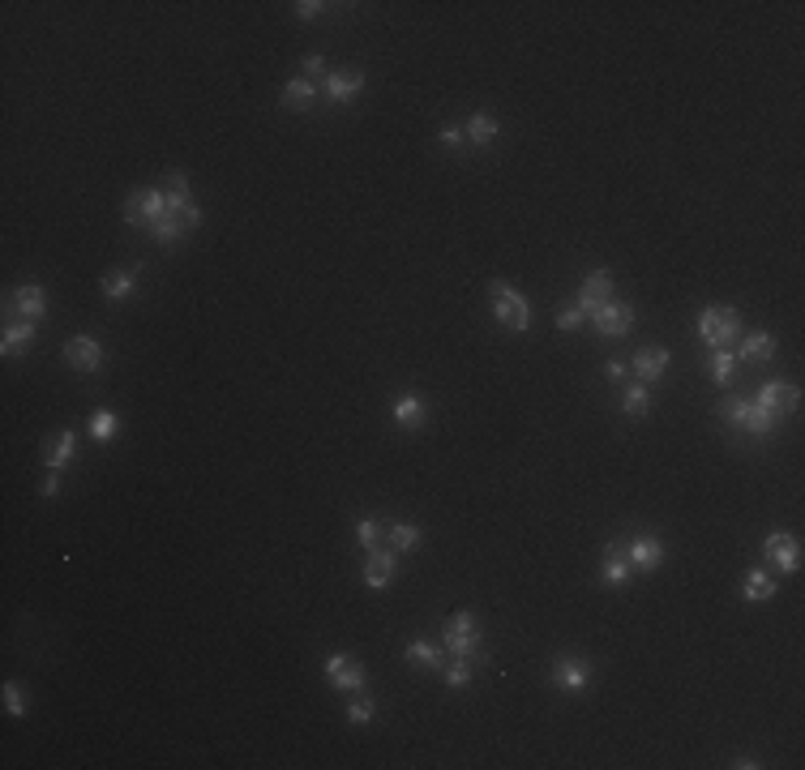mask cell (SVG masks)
I'll list each match as a JSON object with an SVG mask.
<instances>
[{"label":"cell","mask_w":805,"mask_h":770,"mask_svg":"<svg viewBox=\"0 0 805 770\" xmlns=\"http://www.w3.org/2000/svg\"><path fill=\"white\" fill-rule=\"evenodd\" d=\"M313 98H317V86L309 81V77H287V81H283V103H287V107L309 112V107H313Z\"/></svg>","instance_id":"cell-25"},{"label":"cell","mask_w":805,"mask_h":770,"mask_svg":"<svg viewBox=\"0 0 805 770\" xmlns=\"http://www.w3.org/2000/svg\"><path fill=\"white\" fill-rule=\"evenodd\" d=\"M394 569H398V552H394V548H369V560H364V586H369V591L390 586Z\"/></svg>","instance_id":"cell-16"},{"label":"cell","mask_w":805,"mask_h":770,"mask_svg":"<svg viewBox=\"0 0 805 770\" xmlns=\"http://www.w3.org/2000/svg\"><path fill=\"white\" fill-rule=\"evenodd\" d=\"M664 368H668V351H664V346H643V351L634 355V372H638V381H643V385L660 381V377H664Z\"/></svg>","instance_id":"cell-19"},{"label":"cell","mask_w":805,"mask_h":770,"mask_svg":"<svg viewBox=\"0 0 805 770\" xmlns=\"http://www.w3.org/2000/svg\"><path fill=\"white\" fill-rule=\"evenodd\" d=\"M326 676H330V685L338 693H364V685H369V672L355 663V659H347V654H326Z\"/></svg>","instance_id":"cell-9"},{"label":"cell","mask_w":805,"mask_h":770,"mask_svg":"<svg viewBox=\"0 0 805 770\" xmlns=\"http://www.w3.org/2000/svg\"><path fill=\"white\" fill-rule=\"evenodd\" d=\"M591 680V663L583 654H561V659H552V685L566 693H583Z\"/></svg>","instance_id":"cell-12"},{"label":"cell","mask_w":805,"mask_h":770,"mask_svg":"<svg viewBox=\"0 0 805 770\" xmlns=\"http://www.w3.org/2000/svg\"><path fill=\"white\" fill-rule=\"evenodd\" d=\"M415 543H420V526L415 522H394L390 535H386V548H394V552H412Z\"/></svg>","instance_id":"cell-29"},{"label":"cell","mask_w":805,"mask_h":770,"mask_svg":"<svg viewBox=\"0 0 805 770\" xmlns=\"http://www.w3.org/2000/svg\"><path fill=\"white\" fill-rule=\"evenodd\" d=\"M609 300H612V274L609 270H591L587 278H583V287H578V300H574V304L591 317L595 308H604Z\"/></svg>","instance_id":"cell-14"},{"label":"cell","mask_w":805,"mask_h":770,"mask_svg":"<svg viewBox=\"0 0 805 770\" xmlns=\"http://www.w3.org/2000/svg\"><path fill=\"white\" fill-rule=\"evenodd\" d=\"M78 454V437H73V428H60V437L47 441V471H64L69 462Z\"/></svg>","instance_id":"cell-23"},{"label":"cell","mask_w":805,"mask_h":770,"mask_svg":"<svg viewBox=\"0 0 805 770\" xmlns=\"http://www.w3.org/2000/svg\"><path fill=\"white\" fill-rule=\"evenodd\" d=\"M394 424H398V428H420V424H424V398H420V394L394 398Z\"/></svg>","instance_id":"cell-27"},{"label":"cell","mask_w":805,"mask_h":770,"mask_svg":"<svg viewBox=\"0 0 805 770\" xmlns=\"http://www.w3.org/2000/svg\"><path fill=\"white\" fill-rule=\"evenodd\" d=\"M441 676H446L450 689H463V685L472 680V659H450V663H441Z\"/></svg>","instance_id":"cell-33"},{"label":"cell","mask_w":805,"mask_h":770,"mask_svg":"<svg viewBox=\"0 0 805 770\" xmlns=\"http://www.w3.org/2000/svg\"><path fill=\"white\" fill-rule=\"evenodd\" d=\"M732 368H737V355H732V351H711V372H715L720 385L732 381Z\"/></svg>","instance_id":"cell-34"},{"label":"cell","mask_w":805,"mask_h":770,"mask_svg":"<svg viewBox=\"0 0 805 770\" xmlns=\"http://www.w3.org/2000/svg\"><path fill=\"white\" fill-rule=\"evenodd\" d=\"M475 646H480V616L472 608H463L441 625V651L450 659H472Z\"/></svg>","instance_id":"cell-3"},{"label":"cell","mask_w":805,"mask_h":770,"mask_svg":"<svg viewBox=\"0 0 805 770\" xmlns=\"http://www.w3.org/2000/svg\"><path fill=\"white\" fill-rule=\"evenodd\" d=\"M403 659H407L412 668H424V672H437V668L446 663V659H441V646H437V642H429V637H415V642H407Z\"/></svg>","instance_id":"cell-20"},{"label":"cell","mask_w":805,"mask_h":770,"mask_svg":"<svg viewBox=\"0 0 805 770\" xmlns=\"http://www.w3.org/2000/svg\"><path fill=\"white\" fill-rule=\"evenodd\" d=\"M321 9H326L321 0H295V18H300V21H313Z\"/></svg>","instance_id":"cell-39"},{"label":"cell","mask_w":805,"mask_h":770,"mask_svg":"<svg viewBox=\"0 0 805 770\" xmlns=\"http://www.w3.org/2000/svg\"><path fill=\"white\" fill-rule=\"evenodd\" d=\"M124 223L141 231H155L158 223H167V197H163V184H150V189H138L129 201H124Z\"/></svg>","instance_id":"cell-4"},{"label":"cell","mask_w":805,"mask_h":770,"mask_svg":"<svg viewBox=\"0 0 805 770\" xmlns=\"http://www.w3.org/2000/svg\"><path fill=\"white\" fill-rule=\"evenodd\" d=\"M629 574H634V569H629L626 548H621V543H609V548H604V569H600V578H604L609 586H626Z\"/></svg>","instance_id":"cell-22"},{"label":"cell","mask_w":805,"mask_h":770,"mask_svg":"<svg viewBox=\"0 0 805 770\" xmlns=\"http://www.w3.org/2000/svg\"><path fill=\"white\" fill-rule=\"evenodd\" d=\"M377 714L373 697H352V706H347V723H369Z\"/></svg>","instance_id":"cell-36"},{"label":"cell","mask_w":805,"mask_h":770,"mask_svg":"<svg viewBox=\"0 0 805 770\" xmlns=\"http://www.w3.org/2000/svg\"><path fill=\"white\" fill-rule=\"evenodd\" d=\"M604 377L621 381V377H626V364H621V360H609V364H604Z\"/></svg>","instance_id":"cell-42"},{"label":"cell","mask_w":805,"mask_h":770,"mask_svg":"<svg viewBox=\"0 0 805 770\" xmlns=\"http://www.w3.org/2000/svg\"><path fill=\"white\" fill-rule=\"evenodd\" d=\"M4 711L13 714V719H26V706H30V697H26V689H21L18 680H4Z\"/></svg>","instance_id":"cell-32"},{"label":"cell","mask_w":805,"mask_h":770,"mask_svg":"<svg viewBox=\"0 0 805 770\" xmlns=\"http://www.w3.org/2000/svg\"><path fill=\"white\" fill-rule=\"evenodd\" d=\"M583 321H587V312H583L578 304H561L557 308V317H552V326L557 329H578Z\"/></svg>","instance_id":"cell-35"},{"label":"cell","mask_w":805,"mask_h":770,"mask_svg":"<svg viewBox=\"0 0 805 770\" xmlns=\"http://www.w3.org/2000/svg\"><path fill=\"white\" fill-rule=\"evenodd\" d=\"M364 86H369V77L360 73V69H343V73H326V81H321V90H326V98L330 103H352V98L364 95Z\"/></svg>","instance_id":"cell-13"},{"label":"cell","mask_w":805,"mask_h":770,"mask_svg":"<svg viewBox=\"0 0 805 770\" xmlns=\"http://www.w3.org/2000/svg\"><path fill=\"white\" fill-rule=\"evenodd\" d=\"M355 539H360L364 548H377V539H381V526H377V518H360V522H355Z\"/></svg>","instance_id":"cell-37"},{"label":"cell","mask_w":805,"mask_h":770,"mask_svg":"<svg viewBox=\"0 0 805 770\" xmlns=\"http://www.w3.org/2000/svg\"><path fill=\"white\" fill-rule=\"evenodd\" d=\"M724 420L732 424V428H746V432H754V437H771L775 432V415L771 411H763V406L754 403V398H728L724 403Z\"/></svg>","instance_id":"cell-6"},{"label":"cell","mask_w":805,"mask_h":770,"mask_svg":"<svg viewBox=\"0 0 805 770\" xmlns=\"http://www.w3.org/2000/svg\"><path fill=\"white\" fill-rule=\"evenodd\" d=\"M39 492H43V497H56V492H60V471H47V480H43Z\"/></svg>","instance_id":"cell-41"},{"label":"cell","mask_w":805,"mask_h":770,"mask_svg":"<svg viewBox=\"0 0 805 770\" xmlns=\"http://www.w3.org/2000/svg\"><path fill=\"white\" fill-rule=\"evenodd\" d=\"M621 411L626 415H647L651 411V389L643 381L638 385H626V394H621Z\"/></svg>","instance_id":"cell-31"},{"label":"cell","mask_w":805,"mask_h":770,"mask_svg":"<svg viewBox=\"0 0 805 770\" xmlns=\"http://www.w3.org/2000/svg\"><path fill=\"white\" fill-rule=\"evenodd\" d=\"M30 343H35V321H9L4 334H0V351H4V355H18L21 346H30Z\"/></svg>","instance_id":"cell-26"},{"label":"cell","mask_w":805,"mask_h":770,"mask_svg":"<svg viewBox=\"0 0 805 770\" xmlns=\"http://www.w3.org/2000/svg\"><path fill=\"white\" fill-rule=\"evenodd\" d=\"M754 403L763 406V411H771L775 420H784V415H792V411L801 406V394H797L792 381H763L758 394H754Z\"/></svg>","instance_id":"cell-7"},{"label":"cell","mask_w":805,"mask_h":770,"mask_svg":"<svg viewBox=\"0 0 805 770\" xmlns=\"http://www.w3.org/2000/svg\"><path fill=\"white\" fill-rule=\"evenodd\" d=\"M64 360L73 372H98L103 368V343H98L95 334H73L69 343H64Z\"/></svg>","instance_id":"cell-11"},{"label":"cell","mask_w":805,"mask_h":770,"mask_svg":"<svg viewBox=\"0 0 805 770\" xmlns=\"http://www.w3.org/2000/svg\"><path fill=\"white\" fill-rule=\"evenodd\" d=\"M587 321H591V329L604 334V338H626L629 329H634V304H617V300H609L604 308H595Z\"/></svg>","instance_id":"cell-8"},{"label":"cell","mask_w":805,"mask_h":770,"mask_svg":"<svg viewBox=\"0 0 805 770\" xmlns=\"http://www.w3.org/2000/svg\"><path fill=\"white\" fill-rule=\"evenodd\" d=\"M463 141H467V137H463V129H454V124H446V129H441V146H446V150H463Z\"/></svg>","instance_id":"cell-40"},{"label":"cell","mask_w":805,"mask_h":770,"mask_svg":"<svg viewBox=\"0 0 805 770\" xmlns=\"http://www.w3.org/2000/svg\"><path fill=\"white\" fill-rule=\"evenodd\" d=\"M775 591H780V582L766 574V569H749V574L741 578V599H746V603H766Z\"/></svg>","instance_id":"cell-21"},{"label":"cell","mask_w":805,"mask_h":770,"mask_svg":"<svg viewBox=\"0 0 805 770\" xmlns=\"http://www.w3.org/2000/svg\"><path fill=\"white\" fill-rule=\"evenodd\" d=\"M300 73L309 77V81H313V77H321V81H326V73H330V64H326V56H304V64H300Z\"/></svg>","instance_id":"cell-38"},{"label":"cell","mask_w":805,"mask_h":770,"mask_svg":"<svg viewBox=\"0 0 805 770\" xmlns=\"http://www.w3.org/2000/svg\"><path fill=\"white\" fill-rule=\"evenodd\" d=\"M497 133H501V124H497V116H489V112H472V120L463 124V137H467L472 146H492Z\"/></svg>","instance_id":"cell-24"},{"label":"cell","mask_w":805,"mask_h":770,"mask_svg":"<svg viewBox=\"0 0 805 770\" xmlns=\"http://www.w3.org/2000/svg\"><path fill=\"white\" fill-rule=\"evenodd\" d=\"M732 355H737V360H746V364H766V360L775 355V334H771V329L741 334L737 346H732Z\"/></svg>","instance_id":"cell-17"},{"label":"cell","mask_w":805,"mask_h":770,"mask_svg":"<svg viewBox=\"0 0 805 770\" xmlns=\"http://www.w3.org/2000/svg\"><path fill=\"white\" fill-rule=\"evenodd\" d=\"M13 308H18V317H26V321H39L43 312H47V295H43L39 283H21V287L13 291Z\"/></svg>","instance_id":"cell-18"},{"label":"cell","mask_w":805,"mask_h":770,"mask_svg":"<svg viewBox=\"0 0 805 770\" xmlns=\"http://www.w3.org/2000/svg\"><path fill=\"white\" fill-rule=\"evenodd\" d=\"M763 557L780 569V574H797V565H801V543L797 535H788V531H771L763 539Z\"/></svg>","instance_id":"cell-10"},{"label":"cell","mask_w":805,"mask_h":770,"mask_svg":"<svg viewBox=\"0 0 805 770\" xmlns=\"http://www.w3.org/2000/svg\"><path fill=\"white\" fill-rule=\"evenodd\" d=\"M98 287H103L107 300H129L133 287H138V274H133V270H112V274H103V283H98Z\"/></svg>","instance_id":"cell-28"},{"label":"cell","mask_w":805,"mask_h":770,"mask_svg":"<svg viewBox=\"0 0 805 770\" xmlns=\"http://www.w3.org/2000/svg\"><path fill=\"white\" fill-rule=\"evenodd\" d=\"M626 557H629V569L651 574V569H660V565H664V543H660L655 535H634L626 543Z\"/></svg>","instance_id":"cell-15"},{"label":"cell","mask_w":805,"mask_h":770,"mask_svg":"<svg viewBox=\"0 0 805 770\" xmlns=\"http://www.w3.org/2000/svg\"><path fill=\"white\" fill-rule=\"evenodd\" d=\"M698 338L711 351H732L741 338V312L732 304H707L698 312Z\"/></svg>","instance_id":"cell-1"},{"label":"cell","mask_w":805,"mask_h":770,"mask_svg":"<svg viewBox=\"0 0 805 770\" xmlns=\"http://www.w3.org/2000/svg\"><path fill=\"white\" fill-rule=\"evenodd\" d=\"M489 300H492V317H497V321H501L506 329L523 334V329L531 326V304H527V295H523V291H514L510 283L492 278V283H489Z\"/></svg>","instance_id":"cell-2"},{"label":"cell","mask_w":805,"mask_h":770,"mask_svg":"<svg viewBox=\"0 0 805 770\" xmlns=\"http://www.w3.org/2000/svg\"><path fill=\"white\" fill-rule=\"evenodd\" d=\"M90 437L95 441H112L116 437V411L112 406H95L90 411Z\"/></svg>","instance_id":"cell-30"},{"label":"cell","mask_w":805,"mask_h":770,"mask_svg":"<svg viewBox=\"0 0 805 770\" xmlns=\"http://www.w3.org/2000/svg\"><path fill=\"white\" fill-rule=\"evenodd\" d=\"M163 197H167V218H176L184 231L201 227V210H197L193 192H189V175H184V172H167V175H163Z\"/></svg>","instance_id":"cell-5"}]
</instances>
